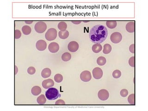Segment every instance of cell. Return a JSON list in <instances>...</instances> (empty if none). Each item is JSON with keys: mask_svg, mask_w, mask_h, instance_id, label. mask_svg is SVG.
<instances>
[{"mask_svg": "<svg viewBox=\"0 0 148 111\" xmlns=\"http://www.w3.org/2000/svg\"><path fill=\"white\" fill-rule=\"evenodd\" d=\"M92 78L91 74L90 71L85 70L82 72L80 74V79L84 82H88Z\"/></svg>", "mask_w": 148, "mask_h": 111, "instance_id": "8992f818", "label": "cell"}, {"mask_svg": "<svg viewBox=\"0 0 148 111\" xmlns=\"http://www.w3.org/2000/svg\"><path fill=\"white\" fill-rule=\"evenodd\" d=\"M48 49L51 53H55L59 51V46L57 43L52 42L49 44L48 46Z\"/></svg>", "mask_w": 148, "mask_h": 111, "instance_id": "8fae6325", "label": "cell"}, {"mask_svg": "<svg viewBox=\"0 0 148 111\" xmlns=\"http://www.w3.org/2000/svg\"><path fill=\"white\" fill-rule=\"evenodd\" d=\"M22 31L24 34L28 35L31 33L32 29L31 28L28 26H24L22 28Z\"/></svg>", "mask_w": 148, "mask_h": 111, "instance_id": "d6986e66", "label": "cell"}, {"mask_svg": "<svg viewBox=\"0 0 148 111\" xmlns=\"http://www.w3.org/2000/svg\"><path fill=\"white\" fill-rule=\"evenodd\" d=\"M108 35L106 28L103 25H97L92 27L89 32L90 39L94 44H100L106 39Z\"/></svg>", "mask_w": 148, "mask_h": 111, "instance_id": "6da1fadb", "label": "cell"}, {"mask_svg": "<svg viewBox=\"0 0 148 111\" xmlns=\"http://www.w3.org/2000/svg\"><path fill=\"white\" fill-rule=\"evenodd\" d=\"M129 50L131 53H135V44H132L130 46Z\"/></svg>", "mask_w": 148, "mask_h": 111, "instance_id": "1f68e13d", "label": "cell"}, {"mask_svg": "<svg viewBox=\"0 0 148 111\" xmlns=\"http://www.w3.org/2000/svg\"><path fill=\"white\" fill-rule=\"evenodd\" d=\"M55 104L57 105H64L65 104V101H64L63 100H59L56 102Z\"/></svg>", "mask_w": 148, "mask_h": 111, "instance_id": "d6a6232c", "label": "cell"}, {"mask_svg": "<svg viewBox=\"0 0 148 111\" xmlns=\"http://www.w3.org/2000/svg\"><path fill=\"white\" fill-rule=\"evenodd\" d=\"M71 55L69 52H65L62 56V59L65 62L69 61L71 59Z\"/></svg>", "mask_w": 148, "mask_h": 111, "instance_id": "7402d4cb", "label": "cell"}, {"mask_svg": "<svg viewBox=\"0 0 148 111\" xmlns=\"http://www.w3.org/2000/svg\"><path fill=\"white\" fill-rule=\"evenodd\" d=\"M41 88L37 86H35L32 87L31 90V92L33 95L37 96L41 92Z\"/></svg>", "mask_w": 148, "mask_h": 111, "instance_id": "9a60e30c", "label": "cell"}, {"mask_svg": "<svg viewBox=\"0 0 148 111\" xmlns=\"http://www.w3.org/2000/svg\"><path fill=\"white\" fill-rule=\"evenodd\" d=\"M121 75V72L119 70H115L112 73V76L114 78L117 79L120 78Z\"/></svg>", "mask_w": 148, "mask_h": 111, "instance_id": "4316f807", "label": "cell"}, {"mask_svg": "<svg viewBox=\"0 0 148 111\" xmlns=\"http://www.w3.org/2000/svg\"><path fill=\"white\" fill-rule=\"evenodd\" d=\"M129 64L132 67H135V56H132L130 58Z\"/></svg>", "mask_w": 148, "mask_h": 111, "instance_id": "4dcf8cb0", "label": "cell"}, {"mask_svg": "<svg viewBox=\"0 0 148 111\" xmlns=\"http://www.w3.org/2000/svg\"><path fill=\"white\" fill-rule=\"evenodd\" d=\"M51 71L49 68H45L43 69L41 72L42 76L44 78H48L51 76Z\"/></svg>", "mask_w": 148, "mask_h": 111, "instance_id": "5bb4252c", "label": "cell"}, {"mask_svg": "<svg viewBox=\"0 0 148 111\" xmlns=\"http://www.w3.org/2000/svg\"><path fill=\"white\" fill-rule=\"evenodd\" d=\"M58 35L60 38L65 39L68 38L69 36V32L67 31L66 30L65 31H59L58 33Z\"/></svg>", "mask_w": 148, "mask_h": 111, "instance_id": "e0dca14e", "label": "cell"}, {"mask_svg": "<svg viewBox=\"0 0 148 111\" xmlns=\"http://www.w3.org/2000/svg\"><path fill=\"white\" fill-rule=\"evenodd\" d=\"M120 93V95L122 97H126L128 94V91L127 90L125 89H123L121 90Z\"/></svg>", "mask_w": 148, "mask_h": 111, "instance_id": "f1b7e54d", "label": "cell"}, {"mask_svg": "<svg viewBox=\"0 0 148 111\" xmlns=\"http://www.w3.org/2000/svg\"><path fill=\"white\" fill-rule=\"evenodd\" d=\"M128 102L130 104L134 105L135 104V94L134 93L131 94L128 98Z\"/></svg>", "mask_w": 148, "mask_h": 111, "instance_id": "484cf974", "label": "cell"}, {"mask_svg": "<svg viewBox=\"0 0 148 111\" xmlns=\"http://www.w3.org/2000/svg\"><path fill=\"white\" fill-rule=\"evenodd\" d=\"M106 58L103 56H100L97 58V63L100 66H103L106 64Z\"/></svg>", "mask_w": 148, "mask_h": 111, "instance_id": "44dd1931", "label": "cell"}, {"mask_svg": "<svg viewBox=\"0 0 148 111\" xmlns=\"http://www.w3.org/2000/svg\"><path fill=\"white\" fill-rule=\"evenodd\" d=\"M59 95L60 94L58 90L56 88L52 87L49 88L46 92V98L50 101H52L57 99Z\"/></svg>", "mask_w": 148, "mask_h": 111, "instance_id": "7a4b0ae2", "label": "cell"}, {"mask_svg": "<svg viewBox=\"0 0 148 111\" xmlns=\"http://www.w3.org/2000/svg\"><path fill=\"white\" fill-rule=\"evenodd\" d=\"M35 30L36 32L42 33L45 32L47 29L46 23L43 21H39L36 23L34 27Z\"/></svg>", "mask_w": 148, "mask_h": 111, "instance_id": "277c9868", "label": "cell"}, {"mask_svg": "<svg viewBox=\"0 0 148 111\" xmlns=\"http://www.w3.org/2000/svg\"><path fill=\"white\" fill-rule=\"evenodd\" d=\"M92 75L95 79L99 80L102 78L103 76V72L102 69L100 68H95L92 71Z\"/></svg>", "mask_w": 148, "mask_h": 111, "instance_id": "ba28073f", "label": "cell"}, {"mask_svg": "<svg viewBox=\"0 0 148 111\" xmlns=\"http://www.w3.org/2000/svg\"><path fill=\"white\" fill-rule=\"evenodd\" d=\"M67 28V25L65 22H61L58 24V28L61 31H65Z\"/></svg>", "mask_w": 148, "mask_h": 111, "instance_id": "cb8c5ba5", "label": "cell"}, {"mask_svg": "<svg viewBox=\"0 0 148 111\" xmlns=\"http://www.w3.org/2000/svg\"><path fill=\"white\" fill-rule=\"evenodd\" d=\"M98 96L101 100L104 101H106L108 99L109 94L107 90L106 89H102L99 91Z\"/></svg>", "mask_w": 148, "mask_h": 111, "instance_id": "52a82bcc", "label": "cell"}, {"mask_svg": "<svg viewBox=\"0 0 148 111\" xmlns=\"http://www.w3.org/2000/svg\"><path fill=\"white\" fill-rule=\"evenodd\" d=\"M37 102L40 105H44L46 102V98L44 94H41L38 96L37 99Z\"/></svg>", "mask_w": 148, "mask_h": 111, "instance_id": "ffe728a7", "label": "cell"}, {"mask_svg": "<svg viewBox=\"0 0 148 111\" xmlns=\"http://www.w3.org/2000/svg\"><path fill=\"white\" fill-rule=\"evenodd\" d=\"M83 22L85 23V22H89V21H83Z\"/></svg>", "mask_w": 148, "mask_h": 111, "instance_id": "8d00e7d4", "label": "cell"}, {"mask_svg": "<svg viewBox=\"0 0 148 111\" xmlns=\"http://www.w3.org/2000/svg\"><path fill=\"white\" fill-rule=\"evenodd\" d=\"M68 48L69 51L74 52L78 50L79 44L77 42L75 41H71L69 42Z\"/></svg>", "mask_w": 148, "mask_h": 111, "instance_id": "30bf717a", "label": "cell"}, {"mask_svg": "<svg viewBox=\"0 0 148 111\" xmlns=\"http://www.w3.org/2000/svg\"><path fill=\"white\" fill-rule=\"evenodd\" d=\"M102 49V46L100 44H95L92 46V50L95 53H99Z\"/></svg>", "mask_w": 148, "mask_h": 111, "instance_id": "2e32d148", "label": "cell"}, {"mask_svg": "<svg viewBox=\"0 0 148 111\" xmlns=\"http://www.w3.org/2000/svg\"><path fill=\"white\" fill-rule=\"evenodd\" d=\"M42 85L43 87L45 89H48L52 87L54 85V83L52 79H48L43 81Z\"/></svg>", "mask_w": 148, "mask_h": 111, "instance_id": "7c38bea8", "label": "cell"}, {"mask_svg": "<svg viewBox=\"0 0 148 111\" xmlns=\"http://www.w3.org/2000/svg\"><path fill=\"white\" fill-rule=\"evenodd\" d=\"M18 71V68H17V67L16 65H15V74H17Z\"/></svg>", "mask_w": 148, "mask_h": 111, "instance_id": "e575fe53", "label": "cell"}, {"mask_svg": "<svg viewBox=\"0 0 148 111\" xmlns=\"http://www.w3.org/2000/svg\"><path fill=\"white\" fill-rule=\"evenodd\" d=\"M71 22L73 24H76V25H78L80 23H81V21H77V20H74V21H71Z\"/></svg>", "mask_w": 148, "mask_h": 111, "instance_id": "836d02e7", "label": "cell"}, {"mask_svg": "<svg viewBox=\"0 0 148 111\" xmlns=\"http://www.w3.org/2000/svg\"><path fill=\"white\" fill-rule=\"evenodd\" d=\"M57 37V31L56 30L53 28H51L49 29L46 32L45 37L46 40L49 41L55 40Z\"/></svg>", "mask_w": 148, "mask_h": 111, "instance_id": "3957f363", "label": "cell"}, {"mask_svg": "<svg viewBox=\"0 0 148 111\" xmlns=\"http://www.w3.org/2000/svg\"><path fill=\"white\" fill-rule=\"evenodd\" d=\"M47 47V43L44 40H39L37 41L36 44V47L37 50L39 51H45Z\"/></svg>", "mask_w": 148, "mask_h": 111, "instance_id": "9c48e42d", "label": "cell"}, {"mask_svg": "<svg viewBox=\"0 0 148 111\" xmlns=\"http://www.w3.org/2000/svg\"><path fill=\"white\" fill-rule=\"evenodd\" d=\"M125 28L128 32L132 33L135 31V21L128 22L126 24Z\"/></svg>", "mask_w": 148, "mask_h": 111, "instance_id": "4fadbf2b", "label": "cell"}, {"mask_svg": "<svg viewBox=\"0 0 148 111\" xmlns=\"http://www.w3.org/2000/svg\"><path fill=\"white\" fill-rule=\"evenodd\" d=\"M21 36V32L18 30H15L14 31V38L15 39H18Z\"/></svg>", "mask_w": 148, "mask_h": 111, "instance_id": "83f0119b", "label": "cell"}, {"mask_svg": "<svg viewBox=\"0 0 148 111\" xmlns=\"http://www.w3.org/2000/svg\"><path fill=\"white\" fill-rule=\"evenodd\" d=\"M117 23L116 21H107L106 25L110 29H114L117 27Z\"/></svg>", "mask_w": 148, "mask_h": 111, "instance_id": "603a6c76", "label": "cell"}, {"mask_svg": "<svg viewBox=\"0 0 148 111\" xmlns=\"http://www.w3.org/2000/svg\"><path fill=\"white\" fill-rule=\"evenodd\" d=\"M36 72V69L33 67H30L28 69V73L30 74H33Z\"/></svg>", "mask_w": 148, "mask_h": 111, "instance_id": "f546056e", "label": "cell"}, {"mask_svg": "<svg viewBox=\"0 0 148 111\" xmlns=\"http://www.w3.org/2000/svg\"><path fill=\"white\" fill-rule=\"evenodd\" d=\"M111 49H112L111 46L110 44H106L104 45V46L103 52V53H104L105 54H109L111 52Z\"/></svg>", "mask_w": 148, "mask_h": 111, "instance_id": "ac0fdd59", "label": "cell"}, {"mask_svg": "<svg viewBox=\"0 0 148 111\" xmlns=\"http://www.w3.org/2000/svg\"><path fill=\"white\" fill-rule=\"evenodd\" d=\"M110 39L112 43L114 44H118L121 41L122 39V36L120 32H113L111 35Z\"/></svg>", "mask_w": 148, "mask_h": 111, "instance_id": "5b68a950", "label": "cell"}, {"mask_svg": "<svg viewBox=\"0 0 148 111\" xmlns=\"http://www.w3.org/2000/svg\"><path fill=\"white\" fill-rule=\"evenodd\" d=\"M25 22L26 24H32L33 22V21H25Z\"/></svg>", "mask_w": 148, "mask_h": 111, "instance_id": "d590c367", "label": "cell"}, {"mask_svg": "<svg viewBox=\"0 0 148 111\" xmlns=\"http://www.w3.org/2000/svg\"><path fill=\"white\" fill-rule=\"evenodd\" d=\"M54 80L57 83H61L63 80V77L62 74H57L54 76Z\"/></svg>", "mask_w": 148, "mask_h": 111, "instance_id": "d4e9b609", "label": "cell"}]
</instances>
